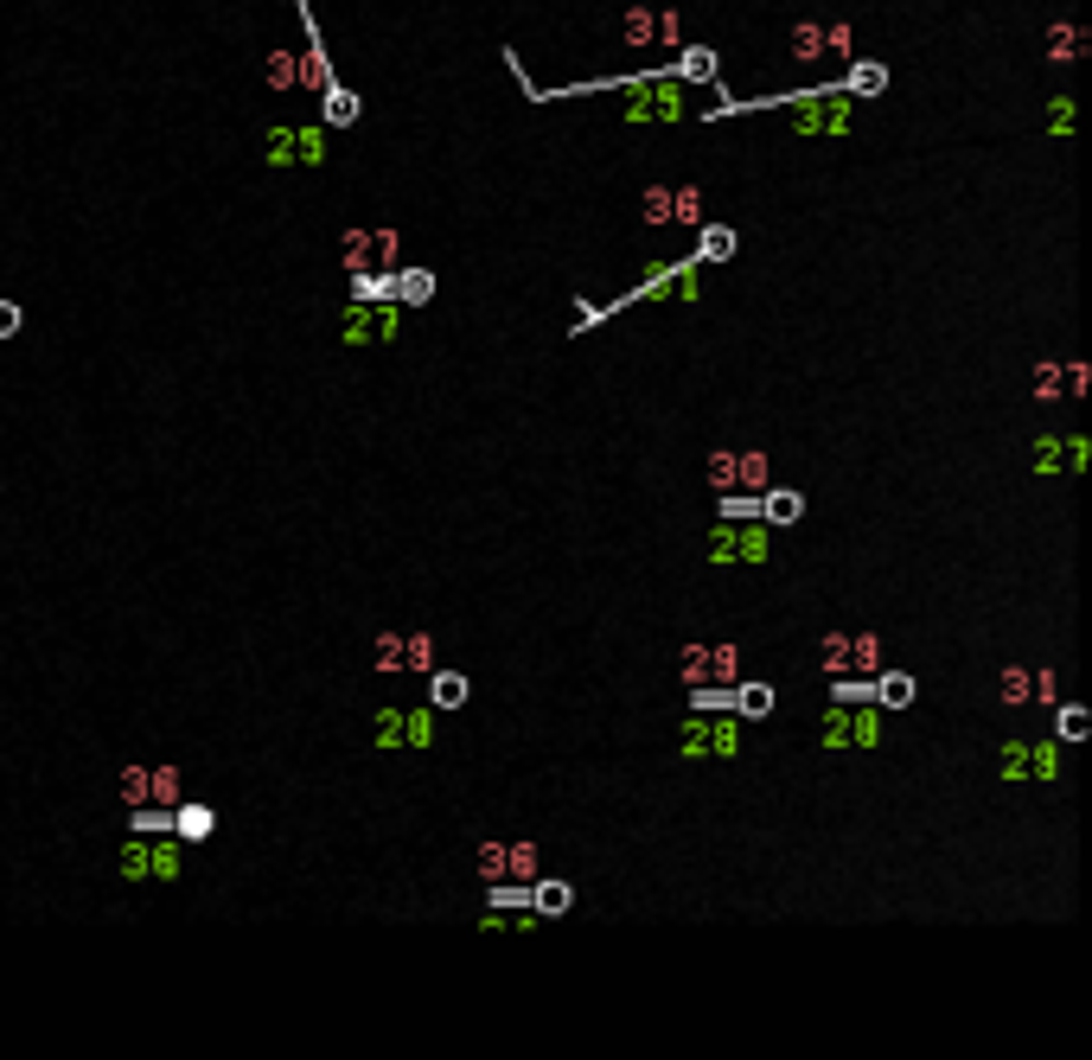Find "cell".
I'll return each instance as SVG.
<instances>
[{"mask_svg":"<svg viewBox=\"0 0 1092 1060\" xmlns=\"http://www.w3.org/2000/svg\"><path fill=\"white\" fill-rule=\"evenodd\" d=\"M1092 390V365L1087 358H1067V397H1087Z\"/></svg>","mask_w":1092,"mask_h":1060,"instance_id":"obj_49","label":"cell"},{"mask_svg":"<svg viewBox=\"0 0 1092 1060\" xmlns=\"http://www.w3.org/2000/svg\"><path fill=\"white\" fill-rule=\"evenodd\" d=\"M913 696H920L913 671H875V677H869V703H882V709H907Z\"/></svg>","mask_w":1092,"mask_h":1060,"instance_id":"obj_18","label":"cell"},{"mask_svg":"<svg viewBox=\"0 0 1092 1060\" xmlns=\"http://www.w3.org/2000/svg\"><path fill=\"white\" fill-rule=\"evenodd\" d=\"M760 517H767L773 531H792V524L805 517V492H792V486H760Z\"/></svg>","mask_w":1092,"mask_h":1060,"instance_id":"obj_15","label":"cell"},{"mask_svg":"<svg viewBox=\"0 0 1092 1060\" xmlns=\"http://www.w3.org/2000/svg\"><path fill=\"white\" fill-rule=\"evenodd\" d=\"M390 300H396V307H428V300H435V275L396 262V269H390Z\"/></svg>","mask_w":1092,"mask_h":1060,"instance_id":"obj_13","label":"cell"},{"mask_svg":"<svg viewBox=\"0 0 1092 1060\" xmlns=\"http://www.w3.org/2000/svg\"><path fill=\"white\" fill-rule=\"evenodd\" d=\"M683 761H735L742 754V716L735 709H690L678 729Z\"/></svg>","mask_w":1092,"mask_h":1060,"instance_id":"obj_3","label":"cell"},{"mask_svg":"<svg viewBox=\"0 0 1092 1060\" xmlns=\"http://www.w3.org/2000/svg\"><path fill=\"white\" fill-rule=\"evenodd\" d=\"M818 748H830V754H843V748H850V703H830V709H825V722H818Z\"/></svg>","mask_w":1092,"mask_h":1060,"instance_id":"obj_27","label":"cell"},{"mask_svg":"<svg viewBox=\"0 0 1092 1060\" xmlns=\"http://www.w3.org/2000/svg\"><path fill=\"white\" fill-rule=\"evenodd\" d=\"M825 52H837V58H850V52H857V33H850V20L825 26Z\"/></svg>","mask_w":1092,"mask_h":1060,"instance_id":"obj_48","label":"cell"},{"mask_svg":"<svg viewBox=\"0 0 1092 1060\" xmlns=\"http://www.w3.org/2000/svg\"><path fill=\"white\" fill-rule=\"evenodd\" d=\"M1087 45H1092V38L1080 33V26H1055V33H1048V58H1055V65H1067V58H1080Z\"/></svg>","mask_w":1092,"mask_h":1060,"instance_id":"obj_39","label":"cell"},{"mask_svg":"<svg viewBox=\"0 0 1092 1060\" xmlns=\"http://www.w3.org/2000/svg\"><path fill=\"white\" fill-rule=\"evenodd\" d=\"M728 709H735L742 722H767V716H773V684H742V677H735Z\"/></svg>","mask_w":1092,"mask_h":1060,"instance_id":"obj_20","label":"cell"},{"mask_svg":"<svg viewBox=\"0 0 1092 1060\" xmlns=\"http://www.w3.org/2000/svg\"><path fill=\"white\" fill-rule=\"evenodd\" d=\"M665 77H678V83H722L710 45H678V65H665Z\"/></svg>","mask_w":1092,"mask_h":1060,"instance_id":"obj_17","label":"cell"},{"mask_svg":"<svg viewBox=\"0 0 1092 1060\" xmlns=\"http://www.w3.org/2000/svg\"><path fill=\"white\" fill-rule=\"evenodd\" d=\"M888 709L882 703H850V748H882Z\"/></svg>","mask_w":1092,"mask_h":1060,"instance_id":"obj_19","label":"cell"},{"mask_svg":"<svg viewBox=\"0 0 1092 1060\" xmlns=\"http://www.w3.org/2000/svg\"><path fill=\"white\" fill-rule=\"evenodd\" d=\"M377 677H403V632H377Z\"/></svg>","mask_w":1092,"mask_h":1060,"instance_id":"obj_42","label":"cell"},{"mask_svg":"<svg viewBox=\"0 0 1092 1060\" xmlns=\"http://www.w3.org/2000/svg\"><path fill=\"white\" fill-rule=\"evenodd\" d=\"M371 741H377V754H396L403 748V709H377Z\"/></svg>","mask_w":1092,"mask_h":1060,"instance_id":"obj_35","label":"cell"},{"mask_svg":"<svg viewBox=\"0 0 1092 1060\" xmlns=\"http://www.w3.org/2000/svg\"><path fill=\"white\" fill-rule=\"evenodd\" d=\"M268 90H301V58L295 52H268Z\"/></svg>","mask_w":1092,"mask_h":1060,"instance_id":"obj_34","label":"cell"},{"mask_svg":"<svg viewBox=\"0 0 1092 1060\" xmlns=\"http://www.w3.org/2000/svg\"><path fill=\"white\" fill-rule=\"evenodd\" d=\"M1028 703H1048V709L1060 703V677H1055V671H1035V691H1028Z\"/></svg>","mask_w":1092,"mask_h":1060,"instance_id":"obj_50","label":"cell"},{"mask_svg":"<svg viewBox=\"0 0 1092 1060\" xmlns=\"http://www.w3.org/2000/svg\"><path fill=\"white\" fill-rule=\"evenodd\" d=\"M1048 128H1055V135H1073V103H1067V96L1048 103Z\"/></svg>","mask_w":1092,"mask_h":1060,"instance_id":"obj_51","label":"cell"},{"mask_svg":"<svg viewBox=\"0 0 1092 1060\" xmlns=\"http://www.w3.org/2000/svg\"><path fill=\"white\" fill-rule=\"evenodd\" d=\"M997 779H1003V786H1022V779H1028V741H1003V748H997Z\"/></svg>","mask_w":1092,"mask_h":1060,"instance_id":"obj_30","label":"cell"},{"mask_svg":"<svg viewBox=\"0 0 1092 1060\" xmlns=\"http://www.w3.org/2000/svg\"><path fill=\"white\" fill-rule=\"evenodd\" d=\"M658 45H671V52L683 45V13L678 7H658Z\"/></svg>","mask_w":1092,"mask_h":1060,"instance_id":"obj_47","label":"cell"},{"mask_svg":"<svg viewBox=\"0 0 1092 1060\" xmlns=\"http://www.w3.org/2000/svg\"><path fill=\"white\" fill-rule=\"evenodd\" d=\"M620 33H627V45H633V52H645V45H658V13H652V7H633Z\"/></svg>","mask_w":1092,"mask_h":1060,"instance_id":"obj_33","label":"cell"},{"mask_svg":"<svg viewBox=\"0 0 1092 1060\" xmlns=\"http://www.w3.org/2000/svg\"><path fill=\"white\" fill-rule=\"evenodd\" d=\"M435 664V632H403V671H428Z\"/></svg>","mask_w":1092,"mask_h":1060,"instance_id":"obj_37","label":"cell"},{"mask_svg":"<svg viewBox=\"0 0 1092 1060\" xmlns=\"http://www.w3.org/2000/svg\"><path fill=\"white\" fill-rule=\"evenodd\" d=\"M671 224H703V185H671Z\"/></svg>","mask_w":1092,"mask_h":1060,"instance_id":"obj_31","label":"cell"},{"mask_svg":"<svg viewBox=\"0 0 1092 1060\" xmlns=\"http://www.w3.org/2000/svg\"><path fill=\"white\" fill-rule=\"evenodd\" d=\"M211 831H218V811H211L205 799H180L173 805V837L180 843H205Z\"/></svg>","mask_w":1092,"mask_h":1060,"instance_id":"obj_16","label":"cell"},{"mask_svg":"<svg viewBox=\"0 0 1092 1060\" xmlns=\"http://www.w3.org/2000/svg\"><path fill=\"white\" fill-rule=\"evenodd\" d=\"M843 664H850V632H825V639H818V671L837 677Z\"/></svg>","mask_w":1092,"mask_h":1060,"instance_id":"obj_38","label":"cell"},{"mask_svg":"<svg viewBox=\"0 0 1092 1060\" xmlns=\"http://www.w3.org/2000/svg\"><path fill=\"white\" fill-rule=\"evenodd\" d=\"M716 517H760V492H748V486H728L716 499Z\"/></svg>","mask_w":1092,"mask_h":1060,"instance_id":"obj_40","label":"cell"},{"mask_svg":"<svg viewBox=\"0 0 1092 1060\" xmlns=\"http://www.w3.org/2000/svg\"><path fill=\"white\" fill-rule=\"evenodd\" d=\"M1028 779H1042V786H1055V779H1060V741H1055V734L1028 741Z\"/></svg>","mask_w":1092,"mask_h":1060,"instance_id":"obj_24","label":"cell"},{"mask_svg":"<svg viewBox=\"0 0 1092 1060\" xmlns=\"http://www.w3.org/2000/svg\"><path fill=\"white\" fill-rule=\"evenodd\" d=\"M703 556H710V569H735V562H742V569H760V562L773 556V524H767V517H716Z\"/></svg>","mask_w":1092,"mask_h":1060,"instance_id":"obj_2","label":"cell"},{"mask_svg":"<svg viewBox=\"0 0 1092 1060\" xmlns=\"http://www.w3.org/2000/svg\"><path fill=\"white\" fill-rule=\"evenodd\" d=\"M403 262V230L396 224H352L340 237V269L358 275V269H396Z\"/></svg>","mask_w":1092,"mask_h":1060,"instance_id":"obj_5","label":"cell"},{"mask_svg":"<svg viewBox=\"0 0 1092 1060\" xmlns=\"http://www.w3.org/2000/svg\"><path fill=\"white\" fill-rule=\"evenodd\" d=\"M1028 691H1035V671H1028V664H1003V677H997V703H1003V709H1022V703H1028Z\"/></svg>","mask_w":1092,"mask_h":1060,"instance_id":"obj_25","label":"cell"},{"mask_svg":"<svg viewBox=\"0 0 1092 1060\" xmlns=\"http://www.w3.org/2000/svg\"><path fill=\"white\" fill-rule=\"evenodd\" d=\"M530 876H537V843L505 837V881H530Z\"/></svg>","mask_w":1092,"mask_h":1060,"instance_id":"obj_29","label":"cell"},{"mask_svg":"<svg viewBox=\"0 0 1092 1060\" xmlns=\"http://www.w3.org/2000/svg\"><path fill=\"white\" fill-rule=\"evenodd\" d=\"M428 709H467L473 703V677L467 671H448V664H428Z\"/></svg>","mask_w":1092,"mask_h":1060,"instance_id":"obj_10","label":"cell"},{"mask_svg":"<svg viewBox=\"0 0 1092 1060\" xmlns=\"http://www.w3.org/2000/svg\"><path fill=\"white\" fill-rule=\"evenodd\" d=\"M122 805L135 811V805H148V767L135 761V767H122Z\"/></svg>","mask_w":1092,"mask_h":1060,"instance_id":"obj_46","label":"cell"},{"mask_svg":"<svg viewBox=\"0 0 1092 1060\" xmlns=\"http://www.w3.org/2000/svg\"><path fill=\"white\" fill-rule=\"evenodd\" d=\"M1028 460H1035V474L1042 479H1080L1092 467V441L1080 435V429H1073V435H1042Z\"/></svg>","mask_w":1092,"mask_h":1060,"instance_id":"obj_9","label":"cell"},{"mask_svg":"<svg viewBox=\"0 0 1092 1060\" xmlns=\"http://www.w3.org/2000/svg\"><path fill=\"white\" fill-rule=\"evenodd\" d=\"M735 250H742V230L735 224H697V262L710 269V262H735Z\"/></svg>","mask_w":1092,"mask_h":1060,"instance_id":"obj_12","label":"cell"},{"mask_svg":"<svg viewBox=\"0 0 1092 1060\" xmlns=\"http://www.w3.org/2000/svg\"><path fill=\"white\" fill-rule=\"evenodd\" d=\"M735 486H748V492L773 486V460H767L760 447H735Z\"/></svg>","mask_w":1092,"mask_h":1060,"instance_id":"obj_23","label":"cell"},{"mask_svg":"<svg viewBox=\"0 0 1092 1060\" xmlns=\"http://www.w3.org/2000/svg\"><path fill=\"white\" fill-rule=\"evenodd\" d=\"M263 160L275 173H295V167H320L326 160V122H268L263 135Z\"/></svg>","mask_w":1092,"mask_h":1060,"instance_id":"obj_4","label":"cell"},{"mask_svg":"<svg viewBox=\"0 0 1092 1060\" xmlns=\"http://www.w3.org/2000/svg\"><path fill=\"white\" fill-rule=\"evenodd\" d=\"M358 115H365V96H358V90H345L340 77H333V83L320 90V122H326V128H352Z\"/></svg>","mask_w":1092,"mask_h":1060,"instance_id":"obj_14","label":"cell"},{"mask_svg":"<svg viewBox=\"0 0 1092 1060\" xmlns=\"http://www.w3.org/2000/svg\"><path fill=\"white\" fill-rule=\"evenodd\" d=\"M640 224H671V185H645V198H640Z\"/></svg>","mask_w":1092,"mask_h":1060,"instance_id":"obj_41","label":"cell"},{"mask_svg":"<svg viewBox=\"0 0 1092 1060\" xmlns=\"http://www.w3.org/2000/svg\"><path fill=\"white\" fill-rule=\"evenodd\" d=\"M627 122H683V83L665 71L627 83Z\"/></svg>","mask_w":1092,"mask_h":1060,"instance_id":"obj_8","label":"cell"},{"mask_svg":"<svg viewBox=\"0 0 1092 1060\" xmlns=\"http://www.w3.org/2000/svg\"><path fill=\"white\" fill-rule=\"evenodd\" d=\"M703 474H710V486H716V492H728V486H735V447H710Z\"/></svg>","mask_w":1092,"mask_h":1060,"instance_id":"obj_44","label":"cell"},{"mask_svg":"<svg viewBox=\"0 0 1092 1060\" xmlns=\"http://www.w3.org/2000/svg\"><path fill=\"white\" fill-rule=\"evenodd\" d=\"M480 881H505V837L480 843Z\"/></svg>","mask_w":1092,"mask_h":1060,"instance_id":"obj_45","label":"cell"},{"mask_svg":"<svg viewBox=\"0 0 1092 1060\" xmlns=\"http://www.w3.org/2000/svg\"><path fill=\"white\" fill-rule=\"evenodd\" d=\"M786 58L792 65H818V58H825V26H818V20H798L786 33Z\"/></svg>","mask_w":1092,"mask_h":1060,"instance_id":"obj_22","label":"cell"},{"mask_svg":"<svg viewBox=\"0 0 1092 1060\" xmlns=\"http://www.w3.org/2000/svg\"><path fill=\"white\" fill-rule=\"evenodd\" d=\"M850 96H882L888 90V65H875V58H850V71L837 77Z\"/></svg>","mask_w":1092,"mask_h":1060,"instance_id":"obj_21","label":"cell"},{"mask_svg":"<svg viewBox=\"0 0 1092 1060\" xmlns=\"http://www.w3.org/2000/svg\"><path fill=\"white\" fill-rule=\"evenodd\" d=\"M1092 729V709L1087 703H1055V741L1067 748V741H1087Z\"/></svg>","mask_w":1092,"mask_h":1060,"instance_id":"obj_26","label":"cell"},{"mask_svg":"<svg viewBox=\"0 0 1092 1060\" xmlns=\"http://www.w3.org/2000/svg\"><path fill=\"white\" fill-rule=\"evenodd\" d=\"M403 748H435V709H403Z\"/></svg>","mask_w":1092,"mask_h":1060,"instance_id":"obj_32","label":"cell"},{"mask_svg":"<svg viewBox=\"0 0 1092 1060\" xmlns=\"http://www.w3.org/2000/svg\"><path fill=\"white\" fill-rule=\"evenodd\" d=\"M843 671L875 677V671H882V639H875V632H850V664H843Z\"/></svg>","mask_w":1092,"mask_h":1060,"instance_id":"obj_28","label":"cell"},{"mask_svg":"<svg viewBox=\"0 0 1092 1060\" xmlns=\"http://www.w3.org/2000/svg\"><path fill=\"white\" fill-rule=\"evenodd\" d=\"M26 327V314H20V300H0V339H13V332Z\"/></svg>","mask_w":1092,"mask_h":1060,"instance_id":"obj_52","label":"cell"},{"mask_svg":"<svg viewBox=\"0 0 1092 1060\" xmlns=\"http://www.w3.org/2000/svg\"><path fill=\"white\" fill-rule=\"evenodd\" d=\"M403 307L396 300H345L340 307V345H396Z\"/></svg>","mask_w":1092,"mask_h":1060,"instance_id":"obj_6","label":"cell"},{"mask_svg":"<svg viewBox=\"0 0 1092 1060\" xmlns=\"http://www.w3.org/2000/svg\"><path fill=\"white\" fill-rule=\"evenodd\" d=\"M575 908V881L563 876H530V914L537 920H563Z\"/></svg>","mask_w":1092,"mask_h":1060,"instance_id":"obj_11","label":"cell"},{"mask_svg":"<svg viewBox=\"0 0 1092 1060\" xmlns=\"http://www.w3.org/2000/svg\"><path fill=\"white\" fill-rule=\"evenodd\" d=\"M148 805H180V767H148Z\"/></svg>","mask_w":1092,"mask_h":1060,"instance_id":"obj_36","label":"cell"},{"mask_svg":"<svg viewBox=\"0 0 1092 1060\" xmlns=\"http://www.w3.org/2000/svg\"><path fill=\"white\" fill-rule=\"evenodd\" d=\"M1067 397V365H1035V402H1060Z\"/></svg>","mask_w":1092,"mask_h":1060,"instance_id":"obj_43","label":"cell"},{"mask_svg":"<svg viewBox=\"0 0 1092 1060\" xmlns=\"http://www.w3.org/2000/svg\"><path fill=\"white\" fill-rule=\"evenodd\" d=\"M678 677H683V691H697V684H735L742 677L735 639H690L678 659Z\"/></svg>","mask_w":1092,"mask_h":1060,"instance_id":"obj_7","label":"cell"},{"mask_svg":"<svg viewBox=\"0 0 1092 1060\" xmlns=\"http://www.w3.org/2000/svg\"><path fill=\"white\" fill-rule=\"evenodd\" d=\"M186 869V843L173 837V831H128L122 837V881H135V888H173Z\"/></svg>","mask_w":1092,"mask_h":1060,"instance_id":"obj_1","label":"cell"}]
</instances>
